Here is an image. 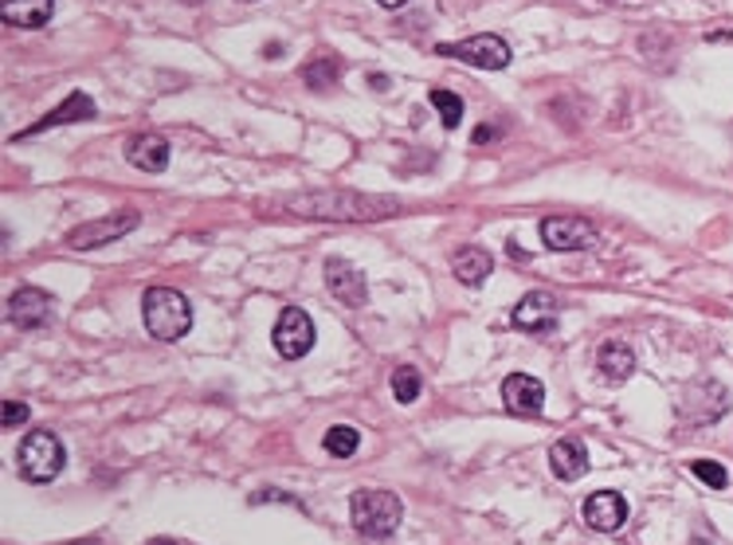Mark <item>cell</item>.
Instances as JSON below:
<instances>
[{
  "label": "cell",
  "instance_id": "cell-28",
  "mask_svg": "<svg viewBox=\"0 0 733 545\" xmlns=\"http://www.w3.org/2000/svg\"><path fill=\"white\" fill-rule=\"evenodd\" d=\"M376 4H385V9H401V4H408V0H376Z\"/></svg>",
  "mask_w": 733,
  "mask_h": 545
},
{
  "label": "cell",
  "instance_id": "cell-4",
  "mask_svg": "<svg viewBox=\"0 0 733 545\" xmlns=\"http://www.w3.org/2000/svg\"><path fill=\"white\" fill-rule=\"evenodd\" d=\"M17 459H20V475H24L28 483H52L55 475L63 471V464H67V451H63L55 432H28L20 439Z\"/></svg>",
  "mask_w": 733,
  "mask_h": 545
},
{
  "label": "cell",
  "instance_id": "cell-17",
  "mask_svg": "<svg viewBox=\"0 0 733 545\" xmlns=\"http://www.w3.org/2000/svg\"><path fill=\"white\" fill-rule=\"evenodd\" d=\"M55 12V0H0V17L12 28H44Z\"/></svg>",
  "mask_w": 733,
  "mask_h": 545
},
{
  "label": "cell",
  "instance_id": "cell-6",
  "mask_svg": "<svg viewBox=\"0 0 733 545\" xmlns=\"http://www.w3.org/2000/svg\"><path fill=\"white\" fill-rule=\"evenodd\" d=\"M436 55H451V59H463L471 67H483V72H502L510 67V44L494 32H483V36L459 40V44H439Z\"/></svg>",
  "mask_w": 733,
  "mask_h": 545
},
{
  "label": "cell",
  "instance_id": "cell-11",
  "mask_svg": "<svg viewBox=\"0 0 733 545\" xmlns=\"http://www.w3.org/2000/svg\"><path fill=\"white\" fill-rule=\"evenodd\" d=\"M557 318H561V306L546 291H529L518 306H514V326L526 334H554Z\"/></svg>",
  "mask_w": 733,
  "mask_h": 545
},
{
  "label": "cell",
  "instance_id": "cell-22",
  "mask_svg": "<svg viewBox=\"0 0 733 545\" xmlns=\"http://www.w3.org/2000/svg\"><path fill=\"white\" fill-rule=\"evenodd\" d=\"M358 447H361V432L353 428V424H333V428L326 432V451H330V456L349 459Z\"/></svg>",
  "mask_w": 733,
  "mask_h": 545
},
{
  "label": "cell",
  "instance_id": "cell-3",
  "mask_svg": "<svg viewBox=\"0 0 733 545\" xmlns=\"http://www.w3.org/2000/svg\"><path fill=\"white\" fill-rule=\"evenodd\" d=\"M349 519H353L361 537H376V542H381V537L396 534V526H401L404 519V506L393 491L361 487V491H353V499H349Z\"/></svg>",
  "mask_w": 733,
  "mask_h": 545
},
{
  "label": "cell",
  "instance_id": "cell-14",
  "mask_svg": "<svg viewBox=\"0 0 733 545\" xmlns=\"http://www.w3.org/2000/svg\"><path fill=\"white\" fill-rule=\"evenodd\" d=\"M584 522L600 534H616L627 522V499L616 491H597L584 499Z\"/></svg>",
  "mask_w": 733,
  "mask_h": 545
},
{
  "label": "cell",
  "instance_id": "cell-13",
  "mask_svg": "<svg viewBox=\"0 0 733 545\" xmlns=\"http://www.w3.org/2000/svg\"><path fill=\"white\" fill-rule=\"evenodd\" d=\"M326 286L330 295L346 306H365L369 303V283L353 263L346 260H326Z\"/></svg>",
  "mask_w": 733,
  "mask_h": 545
},
{
  "label": "cell",
  "instance_id": "cell-8",
  "mask_svg": "<svg viewBox=\"0 0 733 545\" xmlns=\"http://www.w3.org/2000/svg\"><path fill=\"white\" fill-rule=\"evenodd\" d=\"M275 349L283 353L286 361L306 358V353L314 349V323H310V314L298 310V306H286V310L278 314V323H275Z\"/></svg>",
  "mask_w": 733,
  "mask_h": 545
},
{
  "label": "cell",
  "instance_id": "cell-10",
  "mask_svg": "<svg viewBox=\"0 0 733 545\" xmlns=\"http://www.w3.org/2000/svg\"><path fill=\"white\" fill-rule=\"evenodd\" d=\"M9 323L17 330H40V326L52 323V295L40 291V286H20L17 295L9 298Z\"/></svg>",
  "mask_w": 733,
  "mask_h": 545
},
{
  "label": "cell",
  "instance_id": "cell-29",
  "mask_svg": "<svg viewBox=\"0 0 733 545\" xmlns=\"http://www.w3.org/2000/svg\"><path fill=\"white\" fill-rule=\"evenodd\" d=\"M150 545H177V542H173V537H153Z\"/></svg>",
  "mask_w": 733,
  "mask_h": 545
},
{
  "label": "cell",
  "instance_id": "cell-16",
  "mask_svg": "<svg viewBox=\"0 0 733 545\" xmlns=\"http://www.w3.org/2000/svg\"><path fill=\"white\" fill-rule=\"evenodd\" d=\"M549 464H554L557 479L577 483V479H584V471H589V451H584V444L577 436H565L549 447Z\"/></svg>",
  "mask_w": 733,
  "mask_h": 545
},
{
  "label": "cell",
  "instance_id": "cell-15",
  "mask_svg": "<svg viewBox=\"0 0 733 545\" xmlns=\"http://www.w3.org/2000/svg\"><path fill=\"white\" fill-rule=\"evenodd\" d=\"M125 162L142 173H162L169 165V142L157 134H134L125 142Z\"/></svg>",
  "mask_w": 733,
  "mask_h": 545
},
{
  "label": "cell",
  "instance_id": "cell-5",
  "mask_svg": "<svg viewBox=\"0 0 733 545\" xmlns=\"http://www.w3.org/2000/svg\"><path fill=\"white\" fill-rule=\"evenodd\" d=\"M138 224H142V212H134V208H118V212H107V216H99V220H87V224H79V228H72L63 243L75 251H90V248H102V243H114V240H122V236H130Z\"/></svg>",
  "mask_w": 733,
  "mask_h": 545
},
{
  "label": "cell",
  "instance_id": "cell-26",
  "mask_svg": "<svg viewBox=\"0 0 733 545\" xmlns=\"http://www.w3.org/2000/svg\"><path fill=\"white\" fill-rule=\"evenodd\" d=\"M28 416H32V412H28V404H20V401H9L4 404V416H0V424H4V428H20V424L28 421Z\"/></svg>",
  "mask_w": 733,
  "mask_h": 545
},
{
  "label": "cell",
  "instance_id": "cell-20",
  "mask_svg": "<svg viewBox=\"0 0 733 545\" xmlns=\"http://www.w3.org/2000/svg\"><path fill=\"white\" fill-rule=\"evenodd\" d=\"M451 271H456L459 283L483 286L486 275L494 271V260L486 255L483 248H463V251H456V255H451Z\"/></svg>",
  "mask_w": 733,
  "mask_h": 545
},
{
  "label": "cell",
  "instance_id": "cell-18",
  "mask_svg": "<svg viewBox=\"0 0 733 545\" xmlns=\"http://www.w3.org/2000/svg\"><path fill=\"white\" fill-rule=\"evenodd\" d=\"M725 408H730V396H725L722 384L710 393V401H702V381H698V384H690L687 401H682V416H687L690 424H698V416H702V424H714L718 416H725Z\"/></svg>",
  "mask_w": 733,
  "mask_h": 545
},
{
  "label": "cell",
  "instance_id": "cell-21",
  "mask_svg": "<svg viewBox=\"0 0 733 545\" xmlns=\"http://www.w3.org/2000/svg\"><path fill=\"white\" fill-rule=\"evenodd\" d=\"M338 59L333 55H318L314 63H306L303 67V79H306V87L310 90H326V87H333L338 83Z\"/></svg>",
  "mask_w": 733,
  "mask_h": 545
},
{
  "label": "cell",
  "instance_id": "cell-23",
  "mask_svg": "<svg viewBox=\"0 0 733 545\" xmlns=\"http://www.w3.org/2000/svg\"><path fill=\"white\" fill-rule=\"evenodd\" d=\"M428 102L431 107L439 110V118H444V126H448V130H459V122H463V99H459V95H451V90H431L428 95Z\"/></svg>",
  "mask_w": 733,
  "mask_h": 545
},
{
  "label": "cell",
  "instance_id": "cell-1",
  "mask_svg": "<svg viewBox=\"0 0 733 545\" xmlns=\"http://www.w3.org/2000/svg\"><path fill=\"white\" fill-rule=\"evenodd\" d=\"M283 208L295 216H314V220H389L404 205L396 197H373V193H353V188H318V193L286 197Z\"/></svg>",
  "mask_w": 733,
  "mask_h": 545
},
{
  "label": "cell",
  "instance_id": "cell-31",
  "mask_svg": "<svg viewBox=\"0 0 733 545\" xmlns=\"http://www.w3.org/2000/svg\"><path fill=\"white\" fill-rule=\"evenodd\" d=\"M604 4H612V0H604Z\"/></svg>",
  "mask_w": 733,
  "mask_h": 545
},
{
  "label": "cell",
  "instance_id": "cell-27",
  "mask_svg": "<svg viewBox=\"0 0 733 545\" xmlns=\"http://www.w3.org/2000/svg\"><path fill=\"white\" fill-rule=\"evenodd\" d=\"M491 134H494L491 126H479V130H474V142H491Z\"/></svg>",
  "mask_w": 733,
  "mask_h": 545
},
{
  "label": "cell",
  "instance_id": "cell-12",
  "mask_svg": "<svg viewBox=\"0 0 733 545\" xmlns=\"http://www.w3.org/2000/svg\"><path fill=\"white\" fill-rule=\"evenodd\" d=\"M502 404L514 416H541V408H546V384L529 373H510L502 381Z\"/></svg>",
  "mask_w": 733,
  "mask_h": 545
},
{
  "label": "cell",
  "instance_id": "cell-24",
  "mask_svg": "<svg viewBox=\"0 0 733 545\" xmlns=\"http://www.w3.org/2000/svg\"><path fill=\"white\" fill-rule=\"evenodd\" d=\"M424 381H420V369H412V366H401L393 369V396L401 404H412L416 396H420Z\"/></svg>",
  "mask_w": 733,
  "mask_h": 545
},
{
  "label": "cell",
  "instance_id": "cell-2",
  "mask_svg": "<svg viewBox=\"0 0 733 545\" xmlns=\"http://www.w3.org/2000/svg\"><path fill=\"white\" fill-rule=\"evenodd\" d=\"M142 314H145V330L157 341H180L193 330V306L173 286H150L142 298Z\"/></svg>",
  "mask_w": 733,
  "mask_h": 545
},
{
  "label": "cell",
  "instance_id": "cell-19",
  "mask_svg": "<svg viewBox=\"0 0 733 545\" xmlns=\"http://www.w3.org/2000/svg\"><path fill=\"white\" fill-rule=\"evenodd\" d=\"M597 369L604 373V381L620 384V381H627V377L635 373V353L627 349V341L612 338V341H604V346H600Z\"/></svg>",
  "mask_w": 733,
  "mask_h": 545
},
{
  "label": "cell",
  "instance_id": "cell-30",
  "mask_svg": "<svg viewBox=\"0 0 733 545\" xmlns=\"http://www.w3.org/2000/svg\"><path fill=\"white\" fill-rule=\"evenodd\" d=\"M180 4H200V0H180Z\"/></svg>",
  "mask_w": 733,
  "mask_h": 545
},
{
  "label": "cell",
  "instance_id": "cell-9",
  "mask_svg": "<svg viewBox=\"0 0 733 545\" xmlns=\"http://www.w3.org/2000/svg\"><path fill=\"white\" fill-rule=\"evenodd\" d=\"M90 118H99V107H95V99H90L87 90H72L67 95V102L63 107H55L52 115H44L40 122H32L28 130H20L12 142H24V138H36V134H47V130H55V126H72V122H90Z\"/></svg>",
  "mask_w": 733,
  "mask_h": 545
},
{
  "label": "cell",
  "instance_id": "cell-25",
  "mask_svg": "<svg viewBox=\"0 0 733 545\" xmlns=\"http://www.w3.org/2000/svg\"><path fill=\"white\" fill-rule=\"evenodd\" d=\"M690 475H694V479H702L710 491H725V483H730L725 467L714 464V459H694V464H690Z\"/></svg>",
  "mask_w": 733,
  "mask_h": 545
},
{
  "label": "cell",
  "instance_id": "cell-7",
  "mask_svg": "<svg viewBox=\"0 0 733 545\" xmlns=\"http://www.w3.org/2000/svg\"><path fill=\"white\" fill-rule=\"evenodd\" d=\"M541 243L549 251H584L597 243V224L584 216H546L541 220Z\"/></svg>",
  "mask_w": 733,
  "mask_h": 545
}]
</instances>
